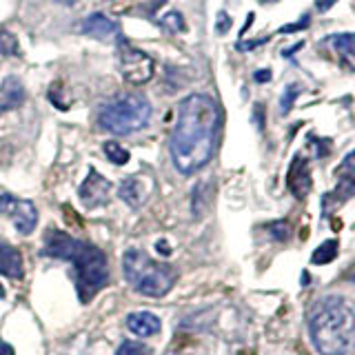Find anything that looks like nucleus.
Listing matches in <instances>:
<instances>
[{
    "instance_id": "nucleus-5",
    "label": "nucleus",
    "mask_w": 355,
    "mask_h": 355,
    "mask_svg": "<svg viewBox=\"0 0 355 355\" xmlns=\"http://www.w3.org/2000/svg\"><path fill=\"white\" fill-rule=\"evenodd\" d=\"M151 103L140 94H122L98 109V127L114 136H129L144 129L151 120Z\"/></svg>"
},
{
    "instance_id": "nucleus-22",
    "label": "nucleus",
    "mask_w": 355,
    "mask_h": 355,
    "mask_svg": "<svg viewBox=\"0 0 355 355\" xmlns=\"http://www.w3.org/2000/svg\"><path fill=\"white\" fill-rule=\"evenodd\" d=\"M0 51L11 55V53H18V40L14 33L9 31H0Z\"/></svg>"
},
{
    "instance_id": "nucleus-25",
    "label": "nucleus",
    "mask_w": 355,
    "mask_h": 355,
    "mask_svg": "<svg viewBox=\"0 0 355 355\" xmlns=\"http://www.w3.org/2000/svg\"><path fill=\"white\" fill-rule=\"evenodd\" d=\"M216 29H218V33H227V31L231 29V18H229V14H225V11H220V14H218V25H216Z\"/></svg>"
},
{
    "instance_id": "nucleus-3",
    "label": "nucleus",
    "mask_w": 355,
    "mask_h": 355,
    "mask_svg": "<svg viewBox=\"0 0 355 355\" xmlns=\"http://www.w3.org/2000/svg\"><path fill=\"white\" fill-rule=\"evenodd\" d=\"M309 338L320 355L355 353V300L327 293L315 300L306 318Z\"/></svg>"
},
{
    "instance_id": "nucleus-12",
    "label": "nucleus",
    "mask_w": 355,
    "mask_h": 355,
    "mask_svg": "<svg viewBox=\"0 0 355 355\" xmlns=\"http://www.w3.org/2000/svg\"><path fill=\"white\" fill-rule=\"evenodd\" d=\"M0 275L11 277V280L25 277V264H22L20 251L5 240H0Z\"/></svg>"
},
{
    "instance_id": "nucleus-16",
    "label": "nucleus",
    "mask_w": 355,
    "mask_h": 355,
    "mask_svg": "<svg viewBox=\"0 0 355 355\" xmlns=\"http://www.w3.org/2000/svg\"><path fill=\"white\" fill-rule=\"evenodd\" d=\"M338 251H340V244L336 240H324L313 251V255H311V262L313 264H329V262L336 260Z\"/></svg>"
},
{
    "instance_id": "nucleus-10",
    "label": "nucleus",
    "mask_w": 355,
    "mask_h": 355,
    "mask_svg": "<svg viewBox=\"0 0 355 355\" xmlns=\"http://www.w3.org/2000/svg\"><path fill=\"white\" fill-rule=\"evenodd\" d=\"M127 329L136 338L144 340V338L158 336L162 329V322L158 315H153L151 311H133V313H129V318H127Z\"/></svg>"
},
{
    "instance_id": "nucleus-11",
    "label": "nucleus",
    "mask_w": 355,
    "mask_h": 355,
    "mask_svg": "<svg viewBox=\"0 0 355 355\" xmlns=\"http://www.w3.org/2000/svg\"><path fill=\"white\" fill-rule=\"evenodd\" d=\"M286 184L288 189H291V193L302 200L309 196L311 191V171H309V164L304 158H297L291 162V169H288V175H286Z\"/></svg>"
},
{
    "instance_id": "nucleus-23",
    "label": "nucleus",
    "mask_w": 355,
    "mask_h": 355,
    "mask_svg": "<svg viewBox=\"0 0 355 355\" xmlns=\"http://www.w3.org/2000/svg\"><path fill=\"white\" fill-rule=\"evenodd\" d=\"M338 175L340 178H349V175H355V149L347 155V158L342 160V164L338 166Z\"/></svg>"
},
{
    "instance_id": "nucleus-24",
    "label": "nucleus",
    "mask_w": 355,
    "mask_h": 355,
    "mask_svg": "<svg viewBox=\"0 0 355 355\" xmlns=\"http://www.w3.org/2000/svg\"><path fill=\"white\" fill-rule=\"evenodd\" d=\"M309 20H311V16L309 14H304L302 18H300L295 25H288V27H282L280 29V33H291V31H297V29H306L309 27Z\"/></svg>"
},
{
    "instance_id": "nucleus-19",
    "label": "nucleus",
    "mask_w": 355,
    "mask_h": 355,
    "mask_svg": "<svg viewBox=\"0 0 355 355\" xmlns=\"http://www.w3.org/2000/svg\"><path fill=\"white\" fill-rule=\"evenodd\" d=\"M160 25L164 29H169V31H184V18L182 14H178V11H171V14H166L160 18Z\"/></svg>"
},
{
    "instance_id": "nucleus-26",
    "label": "nucleus",
    "mask_w": 355,
    "mask_h": 355,
    "mask_svg": "<svg viewBox=\"0 0 355 355\" xmlns=\"http://www.w3.org/2000/svg\"><path fill=\"white\" fill-rule=\"evenodd\" d=\"M336 3H338V0H315V7H318V11L324 14V11H329Z\"/></svg>"
},
{
    "instance_id": "nucleus-21",
    "label": "nucleus",
    "mask_w": 355,
    "mask_h": 355,
    "mask_svg": "<svg viewBox=\"0 0 355 355\" xmlns=\"http://www.w3.org/2000/svg\"><path fill=\"white\" fill-rule=\"evenodd\" d=\"M116 355H149V347H144V344H140V342L127 340V342L120 344Z\"/></svg>"
},
{
    "instance_id": "nucleus-2",
    "label": "nucleus",
    "mask_w": 355,
    "mask_h": 355,
    "mask_svg": "<svg viewBox=\"0 0 355 355\" xmlns=\"http://www.w3.org/2000/svg\"><path fill=\"white\" fill-rule=\"evenodd\" d=\"M42 255L67 260L73 269L78 300L89 304L109 284V262L105 251L87 240H78L60 229H49L42 238Z\"/></svg>"
},
{
    "instance_id": "nucleus-1",
    "label": "nucleus",
    "mask_w": 355,
    "mask_h": 355,
    "mask_svg": "<svg viewBox=\"0 0 355 355\" xmlns=\"http://www.w3.org/2000/svg\"><path fill=\"white\" fill-rule=\"evenodd\" d=\"M222 129V111L207 94H189L178 105L169 153L178 173L193 175L216 155Z\"/></svg>"
},
{
    "instance_id": "nucleus-29",
    "label": "nucleus",
    "mask_w": 355,
    "mask_h": 355,
    "mask_svg": "<svg viewBox=\"0 0 355 355\" xmlns=\"http://www.w3.org/2000/svg\"><path fill=\"white\" fill-rule=\"evenodd\" d=\"M55 3H62V5H73V3H78V0H55Z\"/></svg>"
},
{
    "instance_id": "nucleus-28",
    "label": "nucleus",
    "mask_w": 355,
    "mask_h": 355,
    "mask_svg": "<svg viewBox=\"0 0 355 355\" xmlns=\"http://www.w3.org/2000/svg\"><path fill=\"white\" fill-rule=\"evenodd\" d=\"M0 355H16V351H14L11 344H7L5 340H0Z\"/></svg>"
},
{
    "instance_id": "nucleus-15",
    "label": "nucleus",
    "mask_w": 355,
    "mask_h": 355,
    "mask_svg": "<svg viewBox=\"0 0 355 355\" xmlns=\"http://www.w3.org/2000/svg\"><path fill=\"white\" fill-rule=\"evenodd\" d=\"M329 44L340 55V60L355 71V33H333L329 36Z\"/></svg>"
},
{
    "instance_id": "nucleus-8",
    "label": "nucleus",
    "mask_w": 355,
    "mask_h": 355,
    "mask_svg": "<svg viewBox=\"0 0 355 355\" xmlns=\"http://www.w3.org/2000/svg\"><path fill=\"white\" fill-rule=\"evenodd\" d=\"M78 198L85 209H98L105 207L111 198V182L105 175H100L96 169H89L87 178L83 180L80 189H78Z\"/></svg>"
},
{
    "instance_id": "nucleus-27",
    "label": "nucleus",
    "mask_w": 355,
    "mask_h": 355,
    "mask_svg": "<svg viewBox=\"0 0 355 355\" xmlns=\"http://www.w3.org/2000/svg\"><path fill=\"white\" fill-rule=\"evenodd\" d=\"M255 80H258V83H269V80H271V69H260V71H255Z\"/></svg>"
},
{
    "instance_id": "nucleus-20",
    "label": "nucleus",
    "mask_w": 355,
    "mask_h": 355,
    "mask_svg": "<svg viewBox=\"0 0 355 355\" xmlns=\"http://www.w3.org/2000/svg\"><path fill=\"white\" fill-rule=\"evenodd\" d=\"M269 233L277 240V242H286L291 238V227H288V222L280 220V222H271L269 225Z\"/></svg>"
},
{
    "instance_id": "nucleus-4",
    "label": "nucleus",
    "mask_w": 355,
    "mask_h": 355,
    "mask_svg": "<svg viewBox=\"0 0 355 355\" xmlns=\"http://www.w3.org/2000/svg\"><path fill=\"white\" fill-rule=\"evenodd\" d=\"M122 273L136 293L144 297H164L171 291L178 271L171 264L153 260L140 249H127L122 255Z\"/></svg>"
},
{
    "instance_id": "nucleus-31",
    "label": "nucleus",
    "mask_w": 355,
    "mask_h": 355,
    "mask_svg": "<svg viewBox=\"0 0 355 355\" xmlns=\"http://www.w3.org/2000/svg\"><path fill=\"white\" fill-rule=\"evenodd\" d=\"M353 282H355V275H353Z\"/></svg>"
},
{
    "instance_id": "nucleus-17",
    "label": "nucleus",
    "mask_w": 355,
    "mask_h": 355,
    "mask_svg": "<svg viewBox=\"0 0 355 355\" xmlns=\"http://www.w3.org/2000/svg\"><path fill=\"white\" fill-rule=\"evenodd\" d=\"M103 151H105V155H107V160H109L111 164H118V166L127 164V162H129V158H131L129 151H127L125 147H120V144H118V142H114V140L105 142Z\"/></svg>"
},
{
    "instance_id": "nucleus-18",
    "label": "nucleus",
    "mask_w": 355,
    "mask_h": 355,
    "mask_svg": "<svg viewBox=\"0 0 355 355\" xmlns=\"http://www.w3.org/2000/svg\"><path fill=\"white\" fill-rule=\"evenodd\" d=\"M300 92H302V87H300L297 83L286 85V89L282 92V98H280V111H282V114H288V111L293 109V103L297 100Z\"/></svg>"
},
{
    "instance_id": "nucleus-9",
    "label": "nucleus",
    "mask_w": 355,
    "mask_h": 355,
    "mask_svg": "<svg viewBox=\"0 0 355 355\" xmlns=\"http://www.w3.org/2000/svg\"><path fill=\"white\" fill-rule=\"evenodd\" d=\"M76 31L83 33V36L94 38V40H111V38L120 36L118 22H114L105 14H100V11H96V14L80 20V25L76 27Z\"/></svg>"
},
{
    "instance_id": "nucleus-14",
    "label": "nucleus",
    "mask_w": 355,
    "mask_h": 355,
    "mask_svg": "<svg viewBox=\"0 0 355 355\" xmlns=\"http://www.w3.org/2000/svg\"><path fill=\"white\" fill-rule=\"evenodd\" d=\"M118 196L125 200L129 207L138 209L144 205V200L149 196V184H144L140 175H131L127 180H122V184L118 187Z\"/></svg>"
},
{
    "instance_id": "nucleus-6",
    "label": "nucleus",
    "mask_w": 355,
    "mask_h": 355,
    "mask_svg": "<svg viewBox=\"0 0 355 355\" xmlns=\"http://www.w3.org/2000/svg\"><path fill=\"white\" fill-rule=\"evenodd\" d=\"M118 58H120V71L125 76V80L131 85H144L151 80L153 76V58L142 49L133 47V44L125 38L118 42Z\"/></svg>"
},
{
    "instance_id": "nucleus-13",
    "label": "nucleus",
    "mask_w": 355,
    "mask_h": 355,
    "mask_svg": "<svg viewBox=\"0 0 355 355\" xmlns=\"http://www.w3.org/2000/svg\"><path fill=\"white\" fill-rule=\"evenodd\" d=\"M25 103V87L16 76H7L0 85V116Z\"/></svg>"
},
{
    "instance_id": "nucleus-7",
    "label": "nucleus",
    "mask_w": 355,
    "mask_h": 355,
    "mask_svg": "<svg viewBox=\"0 0 355 355\" xmlns=\"http://www.w3.org/2000/svg\"><path fill=\"white\" fill-rule=\"evenodd\" d=\"M0 216H7L14 222V227L20 236H31L38 225V209L33 207V202L9 196V193L0 196Z\"/></svg>"
},
{
    "instance_id": "nucleus-30",
    "label": "nucleus",
    "mask_w": 355,
    "mask_h": 355,
    "mask_svg": "<svg viewBox=\"0 0 355 355\" xmlns=\"http://www.w3.org/2000/svg\"><path fill=\"white\" fill-rule=\"evenodd\" d=\"M0 297H5V288H3V284H0Z\"/></svg>"
}]
</instances>
